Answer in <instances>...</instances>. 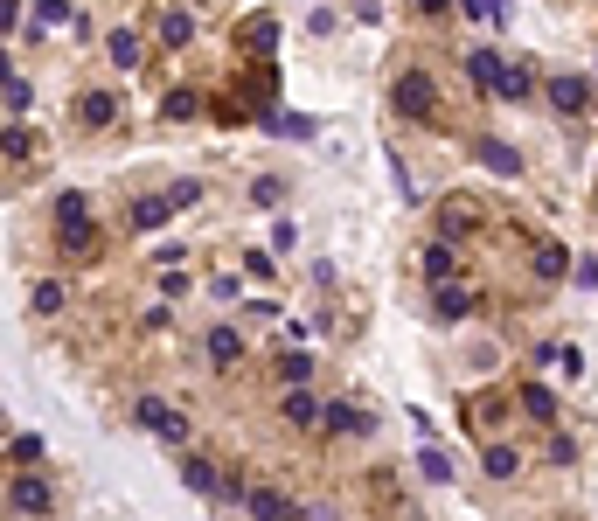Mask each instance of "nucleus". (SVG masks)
Masks as SVG:
<instances>
[{
	"instance_id": "11",
	"label": "nucleus",
	"mask_w": 598,
	"mask_h": 521,
	"mask_svg": "<svg viewBox=\"0 0 598 521\" xmlns=\"http://www.w3.org/2000/svg\"><path fill=\"white\" fill-rule=\"evenodd\" d=\"M237 355H244L237 327H209V362H216V369H237Z\"/></svg>"
},
{
	"instance_id": "3",
	"label": "nucleus",
	"mask_w": 598,
	"mask_h": 521,
	"mask_svg": "<svg viewBox=\"0 0 598 521\" xmlns=\"http://www.w3.org/2000/svg\"><path fill=\"white\" fill-rule=\"evenodd\" d=\"M466 77H473V91H487V98H508V63H501L494 49H466Z\"/></svg>"
},
{
	"instance_id": "14",
	"label": "nucleus",
	"mask_w": 598,
	"mask_h": 521,
	"mask_svg": "<svg viewBox=\"0 0 598 521\" xmlns=\"http://www.w3.org/2000/svg\"><path fill=\"white\" fill-rule=\"evenodd\" d=\"M181 487H188V494H223V480H216L209 459H188V466H181Z\"/></svg>"
},
{
	"instance_id": "10",
	"label": "nucleus",
	"mask_w": 598,
	"mask_h": 521,
	"mask_svg": "<svg viewBox=\"0 0 598 521\" xmlns=\"http://www.w3.org/2000/svg\"><path fill=\"white\" fill-rule=\"evenodd\" d=\"M286 424H299V431H313V424H327V403H313L306 390L286 396Z\"/></svg>"
},
{
	"instance_id": "9",
	"label": "nucleus",
	"mask_w": 598,
	"mask_h": 521,
	"mask_svg": "<svg viewBox=\"0 0 598 521\" xmlns=\"http://www.w3.org/2000/svg\"><path fill=\"white\" fill-rule=\"evenodd\" d=\"M112 119H119V98H112V91H84V98H77V126H112Z\"/></svg>"
},
{
	"instance_id": "33",
	"label": "nucleus",
	"mask_w": 598,
	"mask_h": 521,
	"mask_svg": "<svg viewBox=\"0 0 598 521\" xmlns=\"http://www.w3.org/2000/svg\"><path fill=\"white\" fill-rule=\"evenodd\" d=\"M28 153H35V146H28V132L7 126V160H28Z\"/></svg>"
},
{
	"instance_id": "4",
	"label": "nucleus",
	"mask_w": 598,
	"mask_h": 521,
	"mask_svg": "<svg viewBox=\"0 0 598 521\" xmlns=\"http://www.w3.org/2000/svg\"><path fill=\"white\" fill-rule=\"evenodd\" d=\"M140 424H147L153 438H167V445H181V438H188V417H181L174 403H160V396H140Z\"/></svg>"
},
{
	"instance_id": "22",
	"label": "nucleus",
	"mask_w": 598,
	"mask_h": 521,
	"mask_svg": "<svg viewBox=\"0 0 598 521\" xmlns=\"http://www.w3.org/2000/svg\"><path fill=\"white\" fill-rule=\"evenodd\" d=\"M522 410H529V417H550V410H557V396L543 390V383H529V390H522Z\"/></svg>"
},
{
	"instance_id": "31",
	"label": "nucleus",
	"mask_w": 598,
	"mask_h": 521,
	"mask_svg": "<svg viewBox=\"0 0 598 521\" xmlns=\"http://www.w3.org/2000/svg\"><path fill=\"white\" fill-rule=\"evenodd\" d=\"M508 105H529V70H508Z\"/></svg>"
},
{
	"instance_id": "29",
	"label": "nucleus",
	"mask_w": 598,
	"mask_h": 521,
	"mask_svg": "<svg viewBox=\"0 0 598 521\" xmlns=\"http://www.w3.org/2000/svg\"><path fill=\"white\" fill-rule=\"evenodd\" d=\"M272 126L286 132V139H313V119H299V112H279V119H272Z\"/></svg>"
},
{
	"instance_id": "34",
	"label": "nucleus",
	"mask_w": 598,
	"mask_h": 521,
	"mask_svg": "<svg viewBox=\"0 0 598 521\" xmlns=\"http://www.w3.org/2000/svg\"><path fill=\"white\" fill-rule=\"evenodd\" d=\"M466 223H473V216H466V202H452V209H446V237H466Z\"/></svg>"
},
{
	"instance_id": "28",
	"label": "nucleus",
	"mask_w": 598,
	"mask_h": 521,
	"mask_svg": "<svg viewBox=\"0 0 598 521\" xmlns=\"http://www.w3.org/2000/svg\"><path fill=\"white\" fill-rule=\"evenodd\" d=\"M35 313H63V285L42 278V285H35Z\"/></svg>"
},
{
	"instance_id": "8",
	"label": "nucleus",
	"mask_w": 598,
	"mask_h": 521,
	"mask_svg": "<svg viewBox=\"0 0 598 521\" xmlns=\"http://www.w3.org/2000/svg\"><path fill=\"white\" fill-rule=\"evenodd\" d=\"M473 153H480V160H487V174H501V181H515V174H522V153H515L508 139H480Z\"/></svg>"
},
{
	"instance_id": "2",
	"label": "nucleus",
	"mask_w": 598,
	"mask_h": 521,
	"mask_svg": "<svg viewBox=\"0 0 598 521\" xmlns=\"http://www.w3.org/2000/svg\"><path fill=\"white\" fill-rule=\"evenodd\" d=\"M390 105H397L404 119H432V112H439V84H432L425 70H404L397 91H390Z\"/></svg>"
},
{
	"instance_id": "16",
	"label": "nucleus",
	"mask_w": 598,
	"mask_h": 521,
	"mask_svg": "<svg viewBox=\"0 0 598 521\" xmlns=\"http://www.w3.org/2000/svg\"><path fill=\"white\" fill-rule=\"evenodd\" d=\"M327 431H341V438H355V431H369V417H362L355 403H327Z\"/></svg>"
},
{
	"instance_id": "27",
	"label": "nucleus",
	"mask_w": 598,
	"mask_h": 521,
	"mask_svg": "<svg viewBox=\"0 0 598 521\" xmlns=\"http://www.w3.org/2000/svg\"><path fill=\"white\" fill-rule=\"evenodd\" d=\"M167 202H174V209H195V202H202V181H174Z\"/></svg>"
},
{
	"instance_id": "26",
	"label": "nucleus",
	"mask_w": 598,
	"mask_h": 521,
	"mask_svg": "<svg viewBox=\"0 0 598 521\" xmlns=\"http://www.w3.org/2000/svg\"><path fill=\"white\" fill-rule=\"evenodd\" d=\"M28 98H35V91H28V77H7V112H14V119L28 112Z\"/></svg>"
},
{
	"instance_id": "35",
	"label": "nucleus",
	"mask_w": 598,
	"mask_h": 521,
	"mask_svg": "<svg viewBox=\"0 0 598 521\" xmlns=\"http://www.w3.org/2000/svg\"><path fill=\"white\" fill-rule=\"evenodd\" d=\"M459 7H466L473 21H480V14H494V0H459Z\"/></svg>"
},
{
	"instance_id": "12",
	"label": "nucleus",
	"mask_w": 598,
	"mask_h": 521,
	"mask_svg": "<svg viewBox=\"0 0 598 521\" xmlns=\"http://www.w3.org/2000/svg\"><path fill=\"white\" fill-rule=\"evenodd\" d=\"M167 216H174V202H167V195H140V202H133V230H160Z\"/></svg>"
},
{
	"instance_id": "13",
	"label": "nucleus",
	"mask_w": 598,
	"mask_h": 521,
	"mask_svg": "<svg viewBox=\"0 0 598 521\" xmlns=\"http://www.w3.org/2000/svg\"><path fill=\"white\" fill-rule=\"evenodd\" d=\"M105 56H112L119 70H140V35H133V28H119V35H105Z\"/></svg>"
},
{
	"instance_id": "30",
	"label": "nucleus",
	"mask_w": 598,
	"mask_h": 521,
	"mask_svg": "<svg viewBox=\"0 0 598 521\" xmlns=\"http://www.w3.org/2000/svg\"><path fill=\"white\" fill-rule=\"evenodd\" d=\"M418 466H425V480H452V459H446V452H425Z\"/></svg>"
},
{
	"instance_id": "23",
	"label": "nucleus",
	"mask_w": 598,
	"mask_h": 521,
	"mask_svg": "<svg viewBox=\"0 0 598 521\" xmlns=\"http://www.w3.org/2000/svg\"><path fill=\"white\" fill-rule=\"evenodd\" d=\"M279 376H286V383H306V376H313V355H279Z\"/></svg>"
},
{
	"instance_id": "1",
	"label": "nucleus",
	"mask_w": 598,
	"mask_h": 521,
	"mask_svg": "<svg viewBox=\"0 0 598 521\" xmlns=\"http://www.w3.org/2000/svg\"><path fill=\"white\" fill-rule=\"evenodd\" d=\"M56 237H63L70 258H77V251H98V230H91V202H84V195H63V202H56Z\"/></svg>"
},
{
	"instance_id": "5",
	"label": "nucleus",
	"mask_w": 598,
	"mask_h": 521,
	"mask_svg": "<svg viewBox=\"0 0 598 521\" xmlns=\"http://www.w3.org/2000/svg\"><path fill=\"white\" fill-rule=\"evenodd\" d=\"M7 508H14V515H42V508H49V487H42L35 473H14V487H7Z\"/></svg>"
},
{
	"instance_id": "6",
	"label": "nucleus",
	"mask_w": 598,
	"mask_h": 521,
	"mask_svg": "<svg viewBox=\"0 0 598 521\" xmlns=\"http://www.w3.org/2000/svg\"><path fill=\"white\" fill-rule=\"evenodd\" d=\"M244 501H251V515H258V521H306V515L293 508V501L279 494V487H251Z\"/></svg>"
},
{
	"instance_id": "15",
	"label": "nucleus",
	"mask_w": 598,
	"mask_h": 521,
	"mask_svg": "<svg viewBox=\"0 0 598 521\" xmlns=\"http://www.w3.org/2000/svg\"><path fill=\"white\" fill-rule=\"evenodd\" d=\"M432 306H439V320H466V313H473V292H466V285H439Z\"/></svg>"
},
{
	"instance_id": "25",
	"label": "nucleus",
	"mask_w": 598,
	"mask_h": 521,
	"mask_svg": "<svg viewBox=\"0 0 598 521\" xmlns=\"http://www.w3.org/2000/svg\"><path fill=\"white\" fill-rule=\"evenodd\" d=\"M515 466H522V459H515V452H508V445H487V473H494V480H508V473H515Z\"/></svg>"
},
{
	"instance_id": "20",
	"label": "nucleus",
	"mask_w": 598,
	"mask_h": 521,
	"mask_svg": "<svg viewBox=\"0 0 598 521\" xmlns=\"http://www.w3.org/2000/svg\"><path fill=\"white\" fill-rule=\"evenodd\" d=\"M564 271H571V258L557 244H536V278H564Z\"/></svg>"
},
{
	"instance_id": "32",
	"label": "nucleus",
	"mask_w": 598,
	"mask_h": 521,
	"mask_svg": "<svg viewBox=\"0 0 598 521\" xmlns=\"http://www.w3.org/2000/svg\"><path fill=\"white\" fill-rule=\"evenodd\" d=\"M167 119H195V91H174L167 98Z\"/></svg>"
},
{
	"instance_id": "19",
	"label": "nucleus",
	"mask_w": 598,
	"mask_h": 521,
	"mask_svg": "<svg viewBox=\"0 0 598 521\" xmlns=\"http://www.w3.org/2000/svg\"><path fill=\"white\" fill-rule=\"evenodd\" d=\"M272 35H279V21H272V14H258V21H244V42H251L258 56H272Z\"/></svg>"
},
{
	"instance_id": "18",
	"label": "nucleus",
	"mask_w": 598,
	"mask_h": 521,
	"mask_svg": "<svg viewBox=\"0 0 598 521\" xmlns=\"http://www.w3.org/2000/svg\"><path fill=\"white\" fill-rule=\"evenodd\" d=\"M418 264H425V278H432V285H452V271H459V264H452V251H446V244H432V251H425V258H418Z\"/></svg>"
},
{
	"instance_id": "36",
	"label": "nucleus",
	"mask_w": 598,
	"mask_h": 521,
	"mask_svg": "<svg viewBox=\"0 0 598 521\" xmlns=\"http://www.w3.org/2000/svg\"><path fill=\"white\" fill-rule=\"evenodd\" d=\"M418 7H425V14H439V7H446V0H418Z\"/></svg>"
},
{
	"instance_id": "7",
	"label": "nucleus",
	"mask_w": 598,
	"mask_h": 521,
	"mask_svg": "<svg viewBox=\"0 0 598 521\" xmlns=\"http://www.w3.org/2000/svg\"><path fill=\"white\" fill-rule=\"evenodd\" d=\"M550 105H557L564 119H578V112L592 105V84H585V77H557V84H550Z\"/></svg>"
},
{
	"instance_id": "21",
	"label": "nucleus",
	"mask_w": 598,
	"mask_h": 521,
	"mask_svg": "<svg viewBox=\"0 0 598 521\" xmlns=\"http://www.w3.org/2000/svg\"><path fill=\"white\" fill-rule=\"evenodd\" d=\"M7 452H14L21 466H35V459H42V438H35V431H14V438H7Z\"/></svg>"
},
{
	"instance_id": "17",
	"label": "nucleus",
	"mask_w": 598,
	"mask_h": 521,
	"mask_svg": "<svg viewBox=\"0 0 598 521\" xmlns=\"http://www.w3.org/2000/svg\"><path fill=\"white\" fill-rule=\"evenodd\" d=\"M160 42H167V49H188V42H195V21H188V14L174 7V14L160 21Z\"/></svg>"
},
{
	"instance_id": "24",
	"label": "nucleus",
	"mask_w": 598,
	"mask_h": 521,
	"mask_svg": "<svg viewBox=\"0 0 598 521\" xmlns=\"http://www.w3.org/2000/svg\"><path fill=\"white\" fill-rule=\"evenodd\" d=\"M279 195H286V181H279V174H265V181H251V202H258V209H272Z\"/></svg>"
}]
</instances>
